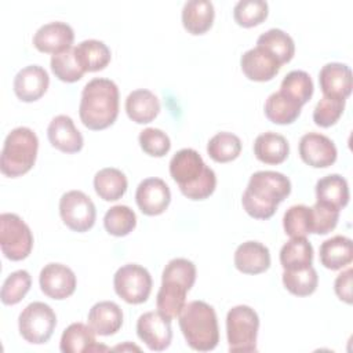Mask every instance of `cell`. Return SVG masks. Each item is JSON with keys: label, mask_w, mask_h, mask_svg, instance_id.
Returning <instances> with one entry per match:
<instances>
[{"label": "cell", "mask_w": 353, "mask_h": 353, "mask_svg": "<svg viewBox=\"0 0 353 353\" xmlns=\"http://www.w3.org/2000/svg\"><path fill=\"white\" fill-rule=\"evenodd\" d=\"M290 193L291 182L288 176L277 171H256L248 181L241 204L250 216L269 219Z\"/></svg>", "instance_id": "6da1fadb"}, {"label": "cell", "mask_w": 353, "mask_h": 353, "mask_svg": "<svg viewBox=\"0 0 353 353\" xmlns=\"http://www.w3.org/2000/svg\"><path fill=\"white\" fill-rule=\"evenodd\" d=\"M79 116L88 130L99 131L110 127L119 116L116 83L103 77L90 80L81 91Z\"/></svg>", "instance_id": "7a4b0ae2"}, {"label": "cell", "mask_w": 353, "mask_h": 353, "mask_svg": "<svg viewBox=\"0 0 353 353\" xmlns=\"http://www.w3.org/2000/svg\"><path fill=\"white\" fill-rule=\"evenodd\" d=\"M170 175L178 183L181 193L190 200L210 197L216 186V175L194 149L178 150L170 160Z\"/></svg>", "instance_id": "3957f363"}, {"label": "cell", "mask_w": 353, "mask_h": 353, "mask_svg": "<svg viewBox=\"0 0 353 353\" xmlns=\"http://www.w3.org/2000/svg\"><path fill=\"white\" fill-rule=\"evenodd\" d=\"M196 281V266L186 258L171 259L161 274V287L156 296L157 310L172 320L186 305V294Z\"/></svg>", "instance_id": "277c9868"}, {"label": "cell", "mask_w": 353, "mask_h": 353, "mask_svg": "<svg viewBox=\"0 0 353 353\" xmlns=\"http://www.w3.org/2000/svg\"><path fill=\"white\" fill-rule=\"evenodd\" d=\"M179 328L186 343L197 352L214 350L219 342L216 313L204 301H192L179 313Z\"/></svg>", "instance_id": "5b68a950"}, {"label": "cell", "mask_w": 353, "mask_h": 353, "mask_svg": "<svg viewBox=\"0 0 353 353\" xmlns=\"http://www.w3.org/2000/svg\"><path fill=\"white\" fill-rule=\"evenodd\" d=\"M39 139L29 127H17L8 132L0 156V170L3 175L17 178L28 171L36 163Z\"/></svg>", "instance_id": "8992f818"}, {"label": "cell", "mask_w": 353, "mask_h": 353, "mask_svg": "<svg viewBox=\"0 0 353 353\" xmlns=\"http://www.w3.org/2000/svg\"><path fill=\"white\" fill-rule=\"evenodd\" d=\"M258 330L259 317L251 306L237 305L232 307L226 316V336L229 352H255Z\"/></svg>", "instance_id": "52a82bcc"}, {"label": "cell", "mask_w": 353, "mask_h": 353, "mask_svg": "<svg viewBox=\"0 0 353 353\" xmlns=\"http://www.w3.org/2000/svg\"><path fill=\"white\" fill-rule=\"evenodd\" d=\"M0 247L10 261H22L33 248V234L25 221L12 212L0 215Z\"/></svg>", "instance_id": "ba28073f"}, {"label": "cell", "mask_w": 353, "mask_h": 353, "mask_svg": "<svg viewBox=\"0 0 353 353\" xmlns=\"http://www.w3.org/2000/svg\"><path fill=\"white\" fill-rule=\"evenodd\" d=\"M21 336L34 345H41L50 341L57 327V316L50 305L44 302L29 303L18 317Z\"/></svg>", "instance_id": "9c48e42d"}, {"label": "cell", "mask_w": 353, "mask_h": 353, "mask_svg": "<svg viewBox=\"0 0 353 353\" xmlns=\"http://www.w3.org/2000/svg\"><path fill=\"white\" fill-rule=\"evenodd\" d=\"M152 276L141 265L127 263L119 268L113 276L116 294L131 305L146 302L152 291Z\"/></svg>", "instance_id": "30bf717a"}, {"label": "cell", "mask_w": 353, "mask_h": 353, "mask_svg": "<svg viewBox=\"0 0 353 353\" xmlns=\"http://www.w3.org/2000/svg\"><path fill=\"white\" fill-rule=\"evenodd\" d=\"M59 215L70 230L83 233L94 226L97 210L92 200L84 192L69 190L59 200Z\"/></svg>", "instance_id": "8fae6325"}, {"label": "cell", "mask_w": 353, "mask_h": 353, "mask_svg": "<svg viewBox=\"0 0 353 353\" xmlns=\"http://www.w3.org/2000/svg\"><path fill=\"white\" fill-rule=\"evenodd\" d=\"M137 334L150 350H165L172 339L171 320L159 310L146 312L141 314L137 321Z\"/></svg>", "instance_id": "7c38bea8"}, {"label": "cell", "mask_w": 353, "mask_h": 353, "mask_svg": "<svg viewBox=\"0 0 353 353\" xmlns=\"http://www.w3.org/2000/svg\"><path fill=\"white\" fill-rule=\"evenodd\" d=\"M40 288L51 299H66L76 290V274L74 272L62 263H47L39 276Z\"/></svg>", "instance_id": "4fadbf2b"}, {"label": "cell", "mask_w": 353, "mask_h": 353, "mask_svg": "<svg viewBox=\"0 0 353 353\" xmlns=\"http://www.w3.org/2000/svg\"><path fill=\"white\" fill-rule=\"evenodd\" d=\"M299 156L303 163L314 168H327L336 160L335 143L319 132H307L299 141Z\"/></svg>", "instance_id": "5bb4252c"}, {"label": "cell", "mask_w": 353, "mask_h": 353, "mask_svg": "<svg viewBox=\"0 0 353 353\" xmlns=\"http://www.w3.org/2000/svg\"><path fill=\"white\" fill-rule=\"evenodd\" d=\"M135 201L142 214L149 216L160 215L170 205L171 192L163 179L146 178L137 188Z\"/></svg>", "instance_id": "9a60e30c"}, {"label": "cell", "mask_w": 353, "mask_h": 353, "mask_svg": "<svg viewBox=\"0 0 353 353\" xmlns=\"http://www.w3.org/2000/svg\"><path fill=\"white\" fill-rule=\"evenodd\" d=\"M74 32L66 22H48L37 29L33 36V46L46 54H59L72 48Z\"/></svg>", "instance_id": "2e32d148"}, {"label": "cell", "mask_w": 353, "mask_h": 353, "mask_svg": "<svg viewBox=\"0 0 353 353\" xmlns=\"http://www.w3.org/2000/svg\"><path fill=\"white\" fill-rule=\"evenodd\" d=\"M50 84L48 73L39 65L22 68L14 77V92L22 102H34L40 99Z\"/></svg>", "instance_id": "e0dca14e"}, {"label": "cell", "mask_w": 353, "mask_h": 353, "mask_svg": "<svg viewBox=\"0 0 353 353\" xmlns=\"http://www.w3.org/2000/svg\"><path fill=\"white\" fill-rule=\"evenodd\" d=\"M47 137L50 143L63 153H77L84 145L81 132L76 128L72 117L66 114H58L50 121Z\"/></svg>", "instance_id": "ac0fdd59"}, {"label": "cell", "mask_w": 353, "mask_h": 353, "mask_svg": "<svg viewBox=\"0 0 353 353\" xmlns=\"http://www.w3.org/2000/svg\"><path fill=\"white\" fill-rule=\"evenodd\" d=\"M319 83L323 97L346 99L352 92V70L345 63L330 62L321 68Z\"/></svg>", "instance_id": "d6986e66"}, {"label": "cell", "mask_w": 353, "mask_h": 353, "mask_svg": "<svg viewBox=\"0 0 353 353\" xmlns=\"http://www.w3.org/2000/svg\"><path fill=\"white\" fill-rule=\"evenodd\" d=\"M240 66L247 79L252 81H269L280 72L281 65L274 57L261 47H254L241 55Z\"/></svg>", "instance_id": "ffe728a7"}, {"label": "cell", "mask_w": 353, "mask_h": 353, "mask_svg": "<svg viewBox=\"0 0 353 353\" xmlns=\"http://www.w3.org/2000/svg\"><path fill=\"white\" fill-rule=\"evenodd\" d=\"M234 266L244 274H259L270 266V252L259 241H245L234 251Z\"/></svg>", "instance_id": "44dd1931"}, {"label": "cell", "mask_w": 353, "mask_h": 353, "mask_svg": "<svg viewBox=\"0 0 353 353\" xmlns=\"http://www.w3.org/2000/svg\"><path fill=\"white\" fill-rule=\"evenodd\" d=\"M88 325L97 335L109 336L123 325L121 307L112 301L97 302L88 312Z\"/></svg>", "instance_id": "7402d4cb"}, {"label": "cell", "mask_w": 353, "mask_h": 353, "mask_svg": "<svg viewBox=\"0 0 353 353\" xmlns=\"http://www.w3.org/2000/svg\"><path fill=\"white\" fill-rule=\"evenodd\" d=\"M215 10L210 0H189L182 8V25L194 36L204 34L214 23Z\"/></svg>", "instance_id": "603a6c76"}, {"label": "cell", "mask_w": 353, "mask_h": 353, "mask_svg": "<svg viewBox=\"0 0 353 353\" xmlns=\"http://www.w3.org/2000/svg\"><path fill=\"white\" fill-rule=\"evenodd\" d=\"M127 116L137 124H148L153 121L160 112L159 98L146 88H138L125 98Z\"/></svg>", "instance_id": "cb8c5ba5"}, {"label": "cell", "mask_w": 353, "mask_h": 353, "mask_svg": "<svg viewBox=\"0 0 353 353\" xmlns=\"http://www.w3.org/2000/svg\"><path fill=\"white\" fill-rule=\"evenodd\" d=\"M59 349L63 353H83V352H97L105 349L97 343L94 330L84 323H72L63 330L61 335Z\"/></svg>", "instance_id": "d4e9b609"}, {"label": "cell", "mask_w": 353, "mask_h": 353, "mask_svg": "<svg viewBox=\"0 0 353 353\" xmlns=\"http://www.w3.org/2000/svg\"><path fill=\"white\" fill-rule=\"evenodd\" d=\"M316 199L319 203L341 211L349 203L347 181L339 174L320 178L316 183Z\"/></svg>", "instance_id": "484cf974"}, {"label": "cell", "mask_w": 353, "mask_h": 353, "mask_svg": "<svg viewBox=\"0 0 353 353\" xmlns=\"http://www.w3.org/2000/svg\"><path fill=\"white\" fill-rule=\"evenodd\" d=\"M353 261V243L346 236H334L320 245V262L324 268L339 270Z\"/></svg>", "instance_id": "4316f807"}, {"label": "cell", "mask_w": 353, "mask_h": 353, "mask_svg": "<svg viewBox=\"0 0 353 353\" xmlns=\"http://www.w3.org/2000/svg\"><path fill=\"white\" fill-rule=\"evenodd\" d=\"M288 153L290 145L287 139L273 131L258 135L254 142V154L259 161L265 164H280L288 157Z\"/></svg>", "instance_id": "83f0119b"}, {"label": "cell", "mask_w": 353, "mask_h": 353, "mask_svg": "<svg viewBox=\"0 0 353 353\" xmlns=\"http://www.w3.org/2000/svg\"><path fill=\"white\" fill-rule=\"evenodd\" d=\"M74 55L84 73L102 70L112 59L109 47L103 41L95 39H88L79 43L74 47Z\"/></svg>", "instance_id": "f1b7e54d"}, {"label": "cell", "mask_w": 353, "mask_h": 353, "mask_svg": "<svg viewBox=\"0 0 353 353\" xmlns=\"http://www.w3.org/2000/svg\"><path fill=\"white\" fill-rule=\"evenodd\" d=\"M127 176L123 171L114 167L99 170L94 176V189L105 201H116L127 192Z\"/></svg>", "instance_id": "f546056e"}, {"label": "cell", "mask_w": 353, "mask_h": 353, "mask_svg": "<svg viewBox=\"0 0 353 353\" xmlns=\"http://www.w3.org/2000/svg\"><path fill=\"white\" fill-rule=\"evenodd\" d=\"M256 47L263 48L277 59L280 65L288 63L295 54V44L292 37L281 29H269L256 40Z\"/></svg>", "instance_id": "4dcf8cb0"}, {"label": "cell", "mask_w": 353, "mask_h": 353, "mask_svg": "<svg viewBox=\"0 0 353 353\" xmlns=\"http://www.w3.org/2000/svg\"><path fill=\"white\" fill-rule=\"evenodd\" d=\"M313 247L306 237H291L280 250V263L284 270H296L310 266Z\"/></svg>", "instance_id": "1f68e13d"}, {"label": "cell", "mask_w": 353, "mask_h": 353, "mask_svg": "<svg viewBox=\"0 0 353 353\" xmlns=\"http://www.w3.org/2000/svg\"><path fill=\"white\" fill-rule=\"evenodd\" d=\"M313 90L314 87L309 73L305 70H291L283 79L279 91L302 108L312 98Z\"/></svg>", "instance_id": "d6a6232c"}, {"label": "cell", "mask_w": 353, "mask_h": 353, "mask_svg": "<svg viewBox=\"0 0 353 353\" xmlns=\"http://www.w3.org/2000/svg\"><path fill=\"white\" fill-rule=\"evenodd\" d=\"M301 106L288 99L280 91L273 92L268 97L265 102V114L266 117L280 125L294 123L301 114Z\"/></svg>", "instance_id": "836d02e7"}, {"label": "cell", "mask_w": 353, "mask_h": 353, "mask_svg": "<svg viewBox=\"0 0 353 353\" xmlns=\"http://www.w3.org/2000/svg\"><path fill=\"white\" fill-rule=\"evenodd\" d=\"M207 153L216 163H229L241 153V141L236 134L218 132L208 141Z\"/></svg>", "instance_id": "e575fe53"}, {"label": "cell", "mask_w": 353, "mask_h": 353, "mask_svg": "<svg viewBox=\"0 0 353 353\" xmlns=\"http://www.w3.org/2000/svg\"><path fill=\"white\" fill-rule=\"evenodd\" d=\"M283 284L287 291L296 296H309L312 295L319 284V276L316 269L310 265L303 269L296 270H284L283 272Z\"/></svg>", "instance_id": "d590c367"}, {"label": "cell", "mask_w": 353, "mask_h": 353, "mask_svg": "<svg viewBox=\"0 0 353 353\" xmlns=\"http://www.w3.org/2000/svg\"><path fill=\"white\" fill-rule=\"evenodd\" d=\"M103 226L109 234L123 237L135 229L137 215L128 205H113L103 216Z\"/></svg>", "instance_id": "8d00e7d4"}, {"label": "cell", "mask_w": 353, "mask_h": 353, "mask_svg": "<svg viewBox=\"0 0 353 353\" xmlns=\"http://www.w3.org/2000/svg\"><path fill=\"white\" fill-rule=\"evenodd\" d=\"M269 14V6L263 0H240L233 8V18L243 28L262 23Z\"/></svg>", "instance_id": "74e56055"}, {"label": "cell", "mask_w": 353, "mask_h": 353, "mask_svg": "<svg viewBox=\"0 0 353 353\" xmlns=\"http://www.w3.org/2000/svg\"><path fill=\"white\" fill-rule=\"evenodd\" d=\"M32 277L28 270H15L7 276L3 283L0 298L4 305H17L29 292Z\"/></svg>", "instance_id": "f35d334b"}, {"label": "cell", "mask_w": 353, "mask_h": 353, "mask_svg": "<svg viewBox=\"0 0 353 353\" xmlns=\"http://www.w3.org/2000/svg\"><path fill=\"white\" fill-rule=\"evenodd\" d=\"M50 63L55 77H58L61 81H65V83L79 81L84 74V70L80 68L76 59L74 47L52 55Z\"/></svg>", "instance_id": "ab89813d"}, {"label": "cell", "mask_w": 353, "mask_h": 353, "mask_svg": "<svg viewBox=\"0 0 353 353\" xmlns=\"http://www.w3.org/2000/svg\"><path fill=\"white\" fill-rule=\"evenodd\" d=\"M310 207L303 204L291 205L283 216L284 232L290 237H306L310 233Z\"/></svg>", "instance_id": "60d3db41"}, {"label": "cell", "mask_w": 353, "mask_h": 353, "mask_svg": "<svg viewBox=\"0 0 353 353\" xmlns=\"http://www.w3.org/2000/svg\"><path fill=\"white\" fill-rule=\"evenodd\" d=\"M345 101L346 99H336L323 97L314 106L313 110V121L316 125L328 128L334 125L345 110Z\"/></svg>", "instance_id": "b9f144b4"}, {"label": "cell", "mask_w": 353, "mask_h": 353, "mask_svg": "<svg viewBox=\"0 0 353 353\" xmlns=\"http://www.w3.org/2000/svg\"><path fill=\"white\" fill-rule=\"evenodd\" d=\"M339 219V211L316 201L310 207V233L327 234L335 229Z\"/></svg>", "instance_id": "7bdbcfd3"}, {"label": "cell", "mask_w": 353, "mask_h": 353, "mask_svg": "<svg viewBox=\"0 0 353 353\" xmlns=\"http://www.w3.org/2000/svg\"><path fill=\"white\" fill-rule=\"evenodd\" d=\"M138 141H139L141 149L152 157H163L171 149V141L168 135L159 128L148 127L142 130L139 132Z\"/></svg>", "instance_id": "ee69618b"}, {"label": "cell", "mask_w": 353, "mask_h": 353, "mask_svg": "<svg viewBox=\"0 0 353 353\" xmlns=\"http://www.w3.org/2000/svg\"><path fill=\"white\" fill-rule=\"evenodd\" d=\"M352 274H353L352 268H347L346 270L341 272L336 276L334 283V290L336 296L341 301L346 302L347 305L352 303Z\"/></svg>", "instance_id": "f6af8a7d"}]
</instances>
